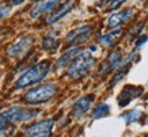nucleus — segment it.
<instances>
[{
    "mask_svg": "<svg viewBox=\"0 0 148 137\" xmlns=\"http://www.w3.org/2000/svg\"><path fill=\"white\" fill-rule=\"evenodd\" d=\"M50 71V62L49 61H41L32 66L30 69H27L16 82V88H25L32 84H36L45 79Z\"/></svg>",
    "mask_w": 148,
    "mask_h": 137,
    "instance_id": "nucleus-1",
    "label": "nucleus"
},
{
    "mask_svg": "<svg viewBox=\"0 0 148 137\" xmlns=\"http://www.w3.org/2000/svg\"><path fill=\"white\" fill-rule=\"evenodd\" d=\"M95 64V58L91 56L90 52H82L73 61L69 64L67 69V76H69L71 79H79L82 76H84L87 72Z\"/></svg>",
    "mask_w": 148,
    "mask_h": 137,
    "instance_id": "nucleus-2",
    "label": "nucleus"
},
{
    "mask_svg": "<svg viewBox=\"0 0 148 137\" xmlns=\"http://www.w3.org/2000/svg\"><path fill=\"white\" fill-rule=\"evenodd\" d=\"M56 91H57V88L53 83L41 84L36 88H32L30 91H27L23 95V101L29 105L44 103V102H48L49 99H52L56 95Z\"/></svg>",
    "mask_w": 148,
    "mask_h": 137,
    "instance_id": "nucleus-3",
    "label": "nucleus"
},
{
    "mask_svg": "<svg viewBox=\"0 0 148 137\" xmlns=\"http://www.w3.org/2000/svg\"><path fill=\"white\" fill-rule=\"evenodd\" d=\"M40 111L38 110H32V109H26V107L21 106H12L8 110H5L3 113V118L5 121H8L11 124H18V122H27L33 119L34 117L38 115Z\"/></svg>",
    "mask_w": 148,
    "mask_h": 137,
    "instance_id": "nucleus-4",
    "label": "nucleus"
},
{
    "mask_svg": "<svg viewBox=\"0 0 148 137\" xmlns=\"http://www.w3.org/2000/svg\"><path fill=\"white\" fill-rule=\"evenodd\" d=\"M33 42H34V38H33L32 36L21 37V38L15 41L12 45H10V48L7 49V54H8V57H12V58L22 57L23 54L32 48Z\"/></svg>",
    "mask_w": 148,
    "mask_h": 137,
    "instance_id": "nucleus-5",
    "label": "nucleus"
},
{
    "mask_svg": "<svg viewBox=\"0 0 148 137\" xmlns=\"http://www.w3.org/2000/svg\"><path fill=\"white\" fill-rule=\"evenodd\" d=\"M53 129V119H46L41 121L34 125H30L29 128L25 129V136L26 137H48L52 133Z\"/></svg>",
    "mask_w": 148,
    "mask_h": 137,
    "instance_id": "nucleus-6",
    "label": "nucleus"
},
{
    "mask_svg": "<svg viewBox=\"0 0 148 137\" xmlns=\"http://www.w3.org/2000/svg\"><path fill=\"white\" fill-rule=\"evenodd\" d=\"M91 33H92V30H91L90 26H80L75 29V30H72L71 33H68L67 37H65V42L75 45L84 44V42L90 40Z\"/></svg>",
    "mask_w": 148,
    "mask_h": 137,
    "instance_id": "nucleus-7",
    "label": "nucleus"
},
{
    "mask_svg": "<svg viewBox=\"0 0 148 137\" xmlns=\"http://www.w3.org/2000/svg\"><path fill=\"white\" fill-rule=\"evenodd\" d=\"M120 62H121V53L120 50H113L112 53L108 56V58L101 64L98 69V75L99 76H105L110 73L112 71L117 69L120 66Z\"/></svg>",
    "mask_w": 148,
    "mask_h": 137,
    "instance_id": "nucleus-8",
    "label": "nucleus"
},
{
    "mask_svg": "<svg viewBox=\"0 0 148 137\" xmlns=\"http://www.w3.org/2000/svg\"><path fill=\"white\" fill-rule=\"evenodd\" d=\"M133 14H135V8H126V10H122L120 12L114 14L112 15L108 21V26L110 29H118V27L121 26L122 23L128 22L132 16H133Z\"/></svg>",
    "mask_w": 148,
    "mask_h": 137,
    "instance_id": "nucleus-9",
    "label": "nucleus"
},
{
    "mask_svg": "<svg viewBox=\"0 0 148 137\" xmlns=\"http://www.w3.org/2000/svg\"><path fill=\"white\" fill-rule=\"evenodd\" d=\"M92 101H94V95H86V97H82L77 101H75V103L72 105V113H73V115L76 118L84 115V113H87L88 109H90Z\"/></svg>",
    "mask_w": 148,
    "mask_h": 137,
    "instance_id": "nucleus-10",
    "label": "nucleus"
},
{
    "mask_svg": "<svg viewBox=\"0 0 148 137\" xmlns=\"http://www.w3.org/2000/svg\"><path fill=\"white\" fill-rule=\"evenodd\" d=\"M58 3H60V0H42V1L37 3V4L32 8L30 16H32L33 19L38 18V16L42 15V14H46V12H49V11H52Z\"/></svg>",
    "mask_w": 148,
    "mask_h": 137,
    "instance_id": "nucleus-11",
    "label": "nucleus"
},
{
    "mask_svg": "<svg viewBox=\"0 0 148 137\" xmlns=\"http://www.w3.org/2000/svg\"><path fill=\"white\" fill-rule=\"evenodd\" d=\"M143 92V88L141 87H136V86H126L125 88L122 90V92L120 94L118 97V105L121 107L126 106L133 98L139 97L140 94Z\"/></svg>",
    "mask_w": 148,
    "mask_h": 137,
    "instance_id": "nucleus-12",
    "label": "nucleus"
},
{
    "mask_svg": "<svg viewBox=\"0 0 148 137\" xmlns=\"http://www.w3.org/2000/svg\"><path fill=\"white\" fill-rule=\"evenodd\" d=\"M82 52H83V49H80V48H76V46H75V48H71L68 52H65V53L56 61V68H57V69L65 68V66H67L68 64H71Z\"/></svg>",
    "mask_w": 148,
    "mask_h": 137,
    "instance_id": "nucleus-13",
    "label": "nucleus"
},
{
    "mask_svg": "<svg viewBox=\"0 0 148 137\" xmlns=\"http://www.w3.org/2000/svg\"><path fill=\"white\" fill-rule=\"evenodd\" d=\"M73 8V0H68L67 3H64L60 8L57 10V11H54V12H52L46 18V23H49V25H52V23H56L57 21H60L61 18H64L65 15H67L71 10Z\"/></svg>",
    "mask_w": 148,
    "mask_h": 137,
    "instance_id": "nucleus-14",
    "label": "nucleus"
},
{
    "mask_svg": "<svg viewBox=\"0 0 148 137\" xmlns=\"http://www.w3.org/2000/svg\"><path fill=\"white\" fill-rule=\"evenodd\" d=\"M122 33L121 29H114V30L112 31V33H108V34H105V36H102L101 38H99V42L103 45V46H112L114 42H116V40L118 38V36Z\"/></svg>",
    "mask_w": 148,
    "mask_h": 137,
    "instance_id": "nucleus-15",
    "label": "nucleus"
},
{
    "mask_svg": "<svg viewBox=\"0 0 148 137\" xmlns=\"http://www.w3.org/2000/svg\"><path fill=\"white\" fill-rule=\"evenodd\" d=\"M109 113H110V107H109L108 103H99L98 106H97L94 110H92L91 118H92V119L102 118V117H106Z\"/></svg>",
    "mask_w": 148,
    "mask_h": 137,
    "instance_id": "nucleus-16",
    "label": "nucleus"
},
{
    "mask_svg": "<svg viewBox=\"0 0 148 137\" xmlns=\"http://www.w3.org/2000/svg\"><path fill=\"white\" fill-rule=\"evenodd\" d=\"M143 117V113L140 110H132L129 113H125L124 115H121L122 119H125L126 124H133V122H139Z\"/></svg>",
    "mask_w": 148,
    "mask_h": 137,
    "instance_id": "nucleus-17",
    "label": "nucleus"
},
{
    "mask_svg": "<svg viewBox=\"0 0 148 137\" xmlns=\"http://www.w3.org/2000/svg\"><path fill=\"white\" fill-rule=\"evenodd\" d=\"M58 46V41L53 37H44L42 40V48L46 50H56Z\"/></svg>",
    "mask_w": 148,
    "mask_h": 137,
    "instance_id": "nucleus-18",
    "label": "nucleus"
},
{
    "mask_svg": "<svg viewBox=\"0 0 148 137\" xmlns=\"http://www.w3.org/2000/svg\"><path fill=\"white\" fill-rule=\"evenodd\" d=\"M8 132V121L3 118V115H0V137H3Z\"/></svg>",
    "mask_w": 148,
    "mask_h": 137,
    "instance_id": "nucleus-19",
    "label": "nucleus"
},
{
    "mask_svg": "<svg viewBox=\"0 0 148 137\" xmlns=\"http://www.w3.org/2000/svg\"><path fill=\"white\" fill-rule=\"evenodd\" d=\"M126 0H112L109 3V11H113V10H117L121 4H124Z\"/></svg>",
    "mask_w": 148,
    "mask_h": 137,
    "instance_id": "nucleus-20",
    "label": "nucleus"
},
{
    "mask_svg": "<svg viewBox=\"0 0 148 137\" xmlns=\"http://www.w3.org/2000/svg\"><path fill=\"white\" fill-rule=\"evenodd\" d=\"M8 14H10V8L7 7V5H5V4L0 5V19L4 18V16H7Z\"/></svg>",
    "mask_w": 148,
    "mask_h": 137,
    "instance_id": "nucleus-21",
    "label": "nucleus"
},
{
    "mask_svg": "<svg viewBox=\"0 0 148 137\" xmlns=\"http://www.w3.org/2000/svg\"><path fill=\"white\" fill-rule=\"evenodd\" d=\"M141 37H143V38H140V40L136 42V46H137V48H139V46H141L144 42H147V41H148V36H141Z\"/></svg>",
    "mask_w": 148,
    "mask_h": 137,
    "instance_id": "nucleus-22",
    "label": "nucleus"
},
{
    "mask_svg": "<svg viewBox=\"0 0 148 137\" xmlns=\"http://www.w3.org/2000/svg\"><path fill=\"white\" fill-rule=\"evenodd\" d=\"M8 1L11 5H21L22 3H25L26 0H8Z\"/></svg>",
    "mask_w": 148,
    "mask_h": 137,
    "instance_id": "nucleus-23",
    "label": "nucleus"
},
{
    "mask_svg": "<svg viewBox=\"0 0 148 137\" xmlns=\"http://www.w3.org/2000/svg\"><path fill=\"white\" fill-rule=\"evenodd\" d=\"M0 76H1V72H0Z\"/></svg>",
    "mask_w": 148,
    "mask_h": 137,
    "instance_id": "nucleus-24",
    "label": "nucleus"
}]
</instances>
